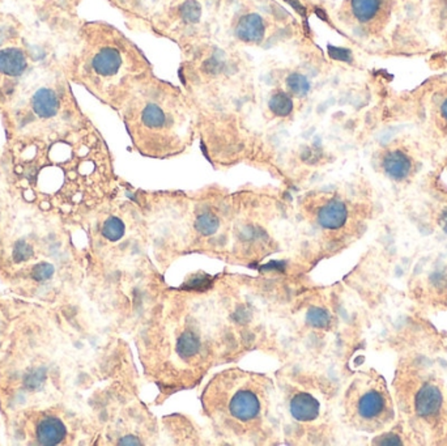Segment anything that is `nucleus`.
<instances>
[{
  "instance_id": "f257e3e1",
  "label": "nucleus",
  "mask_w": 447,
  "mask_h": 446,
  "mask_svg": "<svg viewBox=\"0 0 447 446\" xmlns=\"http://www.w3.org/2000/svg\"><path fill=\"white\" fill-rule=\"evenodd\" d=\"M121 112L140 154L167 159L194 141L197 114L193 101L178 86L154 75L140 84Z\"/></svg>"
},
{
  "instance_id": "f03ea898",
  "label": "nucleus",
  "mask_w": 447,
  "mask_h": 446,
  "mask_svg": "<svg viewBox=\"0 0 447 446\" xmlns=\"http://www.w3.org/2000/svg\"><path fill=\"white\" fill-rule=\"evenodd\" d=\"M271 388L267 377L228 369L210 379L203 391L202 403L224 437L255 444L268 430Z\"/></svg>"
},
{
  "instance_id": "7ed1b4c3",
  "label": "nucleus",
  "mask_w": 447,
  "mask_h": 446,
  "mask_svg": "<svg viewBox=\"0 0 447 446\" xmlns=\"http://www.w3.org/2000/svg\"><path fill=\"white\" fill-rule=\"evenodd\" d=\"M380 382V379H379ZM373 378H359L347 394V411L359 427L370 430L386 418L390 410L387 391Z\"/></svg>"
},
{
  "instance_id": "20e7f679",
  "label": "nucleus",
  "mask_w": 447,
  "mask_h": 446,
  "mask_svg": "<svg viewBox=\"0 0 447 446\" xmlns=\"http://www.w3.org/2000/svg\"><path fill=\"white\" fill-rule=\"evenodd\" d=\"M350 218V211L347 204L337 199L330 198L318 203L315 212V220L318 226L323 231H339L341 229Z\"/></svg>"
},
{
  "instance_id": "39448f33",
  "label": "nucleus",
  "mask_w": 447,
  "mask_h": 446,
  "mask_svg": "<svg viewBox=\"0 0 447 446\" xmlns=\"http://www.w3.org/2000/svg\"><path fill=\"white\" fill-rule=\"evenodd\" d=\"M289 407L292 416L298 421H311L319 415V402L308 392H297Z\"/></svg>"
},
{
  "instance_id": "423d86ee",
  "label": "nucleus",
  "mask_w": 447,
  "mask_h": 446,
  "mask_svg": "<svg viewBox=\"0 0 447 446\" xmlns=\"http://www.w3.org/2000/svg\"><path fill=\"white\" fill-rule=\"evenodd\" d=\"M265 21L256 14H246L241 17L236 28L238 38L249 43L262 41V38L265 37Z\"/></svg>"
},
{
  "instance_id": "0eeeda50",
  "label": "nucleus",
  "mask_w": 447,
  "mask_h": 446,
  "mask_svg": "<svg viewBox=\"0 0 447 446\" xmlns=\"http://www.w3.org/2000/svg\"><path fill=\"white\" fill-rule=\"evenodd\" d=\"M442 403L441 392L435 386H424L420 389L416 401H415V408L416 412L422 418H428L434 415Z\"/></svg>"
},
{
  "instance_id": "6e6552de",
  "label": "nucleus",
  "mask_w": 447,
  "mask_h": 446,
  "mask_svg": "<svg viewBox=\"0 0 447 446\" xmlns=\"http://www.w3.org/2000/svg\"><path fill=\"white\" fill-rule=\"evenodd\" d=\"M411 160L402 151H390L383 159V169L389 177L396 181H402L408 177L411 172Z\"/></svg>"
},
{
  "instance_id": "1a4fd4ad",
  "label": "nucleus",
  "mask_w": 447,
  "mask_h": 446,
  "mask_svg": "<svg viewBox=\"0 0 447 446\" xmlns=\"http://www.w3.org/2000/svg\"><path fill=\"white\" fill-rule=\"evenodd\" d=\"M27 69V59L20 49L11 47L0 51V72L7 76H20Z\"/></svg>"
},
{
  "instance_id": "9d476101",
  "label": "nucleus",
  "mask_w": 447,
  "mask_h": 446,
  "mask_svg": "<svg viewBox=\"0 0 447 446\" xmlns=\"http://www.w3.org/2000/svg\"><path fill=\"white\" fill-rule=\"evenodd\" d=\"M33 109L41 118H51L59 110V99L51 89L43 88L33 97Z\"/></svg>"
},
{
  "instance_id": "9b49d317",
  "label": "nucleus",
  "mask_w": 447,
  "mask_h": 446,
  "mask_svg": "<svg viewBox=\"0 0 447 446\" xmlns=\"http://www.w3.org/2000/svg\"><path fill=\"white\" fill-rule=\"evenodd\" d=\"M382 0H352L350 10L360 23H369L380 11Z\"/></svg>"
},
{
  "instance_id": "f8f14e48",
  "label": "nucleus",
  "mask_w": 447,
  "mask_h": 446,
  "mask_svg": "<svg viewBox=\"0 0 447 446\" xmlns=\"http://www.w3.org/2000/svg\"><path fill=\"white\" fill-rule=\"evenodd\" d=\"M125 232H126V225L122 219H119L117 216L108 218L101 226V235L105 239H108L110 242L119 241L125 236Z\"/></svg>"
},
{
  "instance_id": "ddd939ff",
  "label": "nucleus",
  "mask_w": 447,
  "mask_h": 446,
  "mask_svg": "<svg viewBox=\"0 0 447 446\" xmlns=\"http://www.w3.org/2000/svg\"><path fill=\"white\" fill-rule=\"evenodd\" d=\"M182 19L186 23L190 24H195L199 21L200 16H202V8L200 4L196 3L195 0H187L183 3L181 8Z\"/></svg>"
},
{
  "instance_id": "4468645a",
  "label": "nucleus",
  "mask_w": 447,
  "mask_h": 446,
  "mask_svg": "<svg viewBox=\"0 0 447 446\" xmlns=\"http://www.w3.org/2000/svg\"><path fill=\"white\" fill-rule=\"evenodd\" d=\"M309 318H310L311 323L315 325V326H323V325H326L328 322L327 313L323 312V310H319V309H314L313 312H310Z\"/></svg>"
},
{
  "instance_id": "2eb2a0df",
  "label": "nucleus",
  "mask_w": 447,
  "mask_h": 446,
  "mask_svg": "<svg viewBox=\"0 0 447 446\" xmlns=\"http://www.w3.org/2000/svg\"><path fill=\"white\" fill-rule=\"evenodd\" d=\"M385 440H398V438H396L395 436H391V434H390V436H386ZM382 444H391V445H396V444H400V443H399V441H383Z\"/></svg>"
},
{
  "instance_id": "dca6fc26",
  "label": "nucleus",
  "mask_w": 447,
  "mask_h": 446,
  "mask_svg": "<svg viewBox=\"0 0 447 446\" xmlns=\"http://www.w3.org/2000/svg\"><path fill=\"white\" fill-rule=\"evenodd\" d=\"M441 114H442L444 119H446L447 121V98L444 101V104H442V106H441Z\"/></svg>"
},
{
  "instance_id": "f3484780",
  "label": "nucleus",
  "mask_w": 447,
  "mask_h": 446,
  "mask_svg": "<svg viewBox=\"0 0 447 446\" xmlns=\"http://www.w3.org/2000/svg\"><path fill=\"white\" fill-rule=\"evenodd\" d=\"M441 225H442V228L447 232V211L442 215V218H441Z\"/></svg>"
}]
</instances>
